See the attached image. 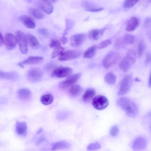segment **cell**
<instances>
[{
    "mask_svg": "<svg viewBox=\"0 0 151 151\" xmlns=\"http://www.w3.org/2000/svg\"><path fill=\"white\" fill-rule=\"evenodd\" d=\"M27 76L28 80L31 82H37L41 79L42 77V73L40 68H34L28 71Z\"/></svg>",
    "mask_w": 151,
    "mask_h": 151,
    "instance_id": "obj_8",
    "label": "cell"
},
{
    "mask_svg": "<svg viewBox=\"0 0 151 151\" xmlns=\"http://www.w3.org/2000/svg\"><path fill=\"white\" fill-rule=\"evenodd\" d=\"M28 44L33 49H37L39 47V43L36 38L33 35L27 33L26 35Z\"/></svg>",
    "mask_w": 151,
    "mask_h": 151,
    "instance_id": "obj_17",
    "label": "cell"
},
{
    "mask_svg": "<svg viewBox=\"0 0 151 151\" xmlns=\"http://www.w3.org/2000/svg\"><path fill=\"white\" fill-rule=\"evenodd\" d=\"M53 100V96L50 93L44 95L42 96L40 98V101L42 103L46 105L51 104Z\"/></svg>",
    "mask_w": 151,
    "mask_h": 151,
    "instance_id": "obj_26",
    "label": "cell"
},
{
    "mask_svg": "<svg viewBox=\"0 0 151 151\" xmlns=\"http://www.w3.org/2000/svg\"><path fill=\"white\" fill-rule=\"evenodd\" d=\"M19 20L27 28L33 29L36 26V24L30 17L26 15H22L19 17Z\"/></svg>",
    "mask_w": 151,
    "mask_h": 151,
    "instance_id": "obj_14",
    "label": "cell"
},
{
    "mask_svg": "<svg viewBox=\"0 0 151 151\" xmlns=\"http://www.w3.org/2000/svg\"><path fill=\"white\" fill-rule=\"evenodd\" d=\"M145 49V45L143 41L142 40L138 44L137 48V53L139 57L141 56Z\"/></svg>",
    "mask_w": 151,
    "mask_h": 151,
    "instance_id": "obj_33",
    "label": "cell"
},
{
    "mask_svg": "<svg viewBox=\"0 0 151 151\" xmlns=\"http://www.w3.org/2000/svg\"><path fill=\"white\" fill-rule=\"evenodd\" d=\"M132 81V76L131 75H127L124 76L122 81L117 95L121 96L127 93L131 87Z\"/></svg>",
    "mask_w": 151,
    "mask_h": 151,
    "instance_id": "obj_4",
    "label": "cell"
},
{
    "mask_svg": "<svg viewBox=\"0 0 151 151\" xmlns=\"http://www.w3.org/2000/svg\"><path fill=\"white\" fill-rule=\"evenodd\" d=\"M17 43L15 36L10 33L6 34L4 39V43L7 50H11L14 49L16 46Z\"/></svg>",
    "mask_w": 151,
    "mask_h": 151,
    "instance_id": "obj_12",
    "label": "cell"
},
{
    "mask_svg": "<svg viewBox=\"0 0 151 151\" xmlns=\"http://www.w3.org/2000/svg\"><path fill=\"white\" fill-rule=\"evenodd\" d=\"M101 147L100 144L96 142L89 144L88 146L87 149L89 151L95 150L99 149Z\"/></svg>",
    "mask_w": 151,
    "mask_h": 151,
    "instance_id": "obj_35",
    "label": "cell"
},
{
    "mask_svg": "<svg viewBox=\"0 0 151 151\" xmlns=\"http://www.w3.org/2000/svg\"><path fill=\"white\" fill-rule=\"evenodd\" d=\"M42 131H43L42 128L41 127L38 130L37 132V134H39L41 133V132H42Z\"/></svg>",
    "mask_w": 151,
    "mask_h": 151,
    "instance_id": "obj_48",
    "label": "cell"
},
{
    "mask_svg": "<svg viewBox=\"0 0 151 151\" xmlns=\"http://www.w3.org/2000/svg\"></svg>",
    "mask_w": 151,
    "mask_h": 151,
    "instance_id": "obj_51",
    "label": "cell"
},
{
    "mask_svg": "<svg viewBox=\"0 0 151 151\" xmlns=\"http://www.w3.org/2000/svg\"><path fill=\"white\" fill-rule=\"evenodd\" d=\"M149 86L150 87H151V74L150 76V78L149 81V83H148Z\"/></svg>",
    "mask_w": 151,
    "mask_h": 151,
    "instance_id": "obj_49",
    "label": "cell"
},
{
    "mask_svg": "<svg viewBox=\"0 0 151 151\" xmlns=\"http://www.w3.org/2000/svg\"><path fill=\"white\" fill-rule=\"evenodd\" d=\"M71 147L70 144L65 140H61L57 142L54 143L51 149L52 150H56L60 149H68Z\"/></svg>",
    "mask_w": 151,
    "mask_h": 151,
    "instance_id": "obj_19",
    "label": "cell"
},
{
    "mask_svg": "<svg viewBox=\"0 0 151 151\" xmlns=\"http://www.w3.org/2000/svg\"><path fill=\"white\" fill-rule=\"evenodd\" d=\"M45 139L44 137H42L40 138L37 141V144H40Z\"/></svg>",
    "mask_w": 151,
    "mask_h": 151,
    "instance_id": "obj_45",
    "label": "cell"
},
{
    "mask_svg": "<svg viewBox=\"0 0 151 151\" xmlns=\"http://www.w3.org/2000/svg\"><path fill=\"white\" fill-rule=\"evenodd\" d=\"M95 91L93 88H89L87 89L83 96V100L85 102L89 101L94 96Z\"/></svg>",
    "mask_w": 151,
    "mask_h": 151,
    "instance_id": "obj_25",
    "label": "cell"
},
{
    "mask_svg": "<svg viewBox=\"0 0 151 151\" xmlns=\"http://www.w3.org/2000/svg\"><path fill=\"white\" fill-rule=\"evenodd\" d=\"M38 31L40 34L44 36H47L49 34L48 30L44 28H39Z\"/></svg>",
    "mask_w": 151,
    "mask_h": 151,
    "instance_id": "obj_38",
    "label": "cell"
},
{
    "mask_svg": "<svg viewBox=\"0 0 151 151\" xmlns=\"http://www.w3.org/2000/svg\"><path fill=\"white\" fill-rule=\"evenodd\" d=\"M140 0H125L123 4L124 8L129 9L133 7Z\"/></svg>",
    "mask_w": 151,
    "mask_h": 151,
    "instance_id": "obj_32",
    "label": "cell"
},
{
    "mask_svg": "<svg viewBox=\"0 0 151 151\" xmlns=\"http://www.w3.org/2000/svg\"><path fill=\"white\" fill-rule=\"evenodd\" d=\"M24 65L22 62L18 63V65L22 68H24Z\"/></svg>",
    "mask_w": 151,
    "mask_h": 151,
    "instance_id": "obj_47",
    "label": "cell"
},
{
    "mask_svg": "<svg viewBox=\"0 0 151 151\" xmlns=\"http://www.w3.org/2000/svg\"><path fill=\"white\" fill-rule=\"evenodd\" d=\"M27 124L25 122H16L15 130L18 134L22 136L25 135L27 133Z\"/></svg>",
    "mask_w": 151,
    "mask_h": 151,
    "instance_id": "obj_16",
    "label": "cell"
},
{
    "mask_svg": "<svg viewBox=\"0 0 151 151\" xmlns=\"http://www.w3.org/2000/svg\"><path fill=\"white\" fill-rule=\"evenodd\" d=\"M60 40L61 43L63 45H65L68 42L67 38L65 35L61 37L60 38Z\"/></svg>",
    "mask_w": 151,
    "mask_h": 151,
    "instance_id": "obj_41",
    "label": "cell"
},
{
    "mask_svg": "<svg viewBox=\"0 0 151 151\" xmlns=\"http://www.w3.org/2000/svg\"><path fill=\"white\" fill-rule=\"evenodd\" d=\"M72 69L68 67L61 66L54 69L51 74L52 77L62 78L68 76L72 73Z\"/></svg>",
    "mask_w": 151,
    "mask_h": 151,
    "instance_id": "obj_9",
    "label": "cell"
},
{
    "mask_svg": "<svg viewBox=\"0 0 151 151\" xmlns=\"http://www.w3.org/2000/svg\"><path fill=\"white\" fill-rule=\"evenodd\" d=\"M29 11L32 15L38 19H41L44 18V16L43 14L36 9L30 8L29 9Z\"/></svg>",
    "mask_w": 151,
    "mask_h": 151,
    "instance_id": "obj_29",
    "label": "cell"
},
{
    "mask_svg": "<svg viewBox=\"0 0 151 151\" xmlns=\"http://www.w3.org/2000/svg\"><path fill=\"white\" fill-rule=\"evenodd\" d=\"M17 43L21 52L23 54L27 53L28 51L27 42L25 35L20 30H17L15 33Z\"/></svg>",
    "mask_w": 151,
    "mask_h": 151,
    "instance_id": "obj_5",
    "label": "cell"
},
{
    "mask_svg": "<svg viewBox=\"0 0 151 151\" xmlns=\"http://www.w3.org/2000/svg\"><path fill=\"white\" fill-rule=\"evenodd\" d=\"M92 104L95 109L98 110H102L108 106L109 101L105 96L99 95L94 97L92 100Z\"/></svg>",
    "mask_w": 151,
    "mask_h": 151,
    "instance_id": "obj_6",
    "label": "cell"
},
{
    "mask_svg": "<svg viewBox=\"0 0 151 151\" xmlns=\"http://www.w3.org/2000/svg\"><path fill=\"white\" fill-rule=\"evenodd\" d=\"M117 105L125 111L127 115L129 117L134 118L137 115L138 107L136 104L130 99L124 97L118 99L117 101Z\"/></svg>",
    "mask_w": 151,
    "mask_h": 151,
    "instance_id": "obj_1",
    "label": "cell"
},
{
    "mask_svg": "<svg viewBox=\"0 0 151 151\" xmlns=\"http://www.w3.org/2000/svg\"><path fill=\"white\" fill-rule=\"evenodd\" d=\"M119 53L115 51H111L107 54L103 58L102 63L104 67L108 69L115 64L119 59Z\"/></svg>",
    "mask_w": 151,
    "mask_h": 151,
    "instance_id": "obj_3",
    "label": "cell"
},
{
    "mask_svg": "<svg viewBox=\"0 0 151 151\" xmlns=\"http://www.w3.org/2000/svg\"><path fill=\"white\" fill-rule=\"evenodd\" d=\"M71 22L68 20H67L66 21V28L64 32L63 35H66L69 29L72 27L73 26L72 22L71 24H70Z\"/></svg>",
    "mask_w": 151,
    "mask_h": 151,
    "instance_id": "obj_39",
    "label": "cell"
},
{
    "mask_svg": "<svg viewBox=\"0 0 151 151\" xmlns=\"http://www.w3.org/2000/svg\"><path fill=\"white\" fill-rule=\"evenodd\" d=\"M105 81L109 85H113L114 84L116 81V77L112 73L109 72L107 73L104 77Z\"/></svg>",
    "mask_w": 151,
    "mask_h": 151,
    "instance_id": "obj_23",
    "label": "cell"
},
{
    "mask_svg": "<svg viewBox=\"0 0 151 151\" xmlns=\"http://www.w3.org/2000/svg\"><path fill=\"white\" fill-rule=\"evenodd\" d=\"M43 60L42 57L30 56L24 60L22 63L24 64L35 65L40 63Z\"/></svg>",
    "mask_w": 151,
    "mask_h": 151,
    "instance_id": "obj_18",
    "label": "cell"
},
{
    "mask_svg": "<svg viewBox=\"0 0 151 151\" xmlns=\"http://www.w3.org/2000/svg\"><path fill=\"white\" fill-rule=\"evenodd\" d=\"M139 25L138 19L135 17H132L128 21L125 27L126 30L131 32L135 29Z\"/></svg>",
    "mask_w": 151,
    "mask_h": 151,
    "instance_id": "obj_15",
    "label": "cell"
},
{
    "mask_svg": "<svg viewBox=\"0 0 151 151\" xmlns=\"http://www.w3.org/2000/svg\"><path fill=\"white\" fill-rule=\"evenodd\" d=\"M135 81H137V82H139V81H140V80L138 78H135Z\"/></svg>",
    "mask_w": 151,
    "mask_h": 151,
    "instance_id": "obj_50",
    "label": "cell"
},
{
    "mask_svg": "<svg viewBox=\"0 0 151 151\" xmlns=\"http://www.w3.org/2000/svg\"><path fill=\"white\" fill-rule=\"evenodd\" d=\"M45 1L50 3H54L56 2L58 0H43Z\"/></svg>",
    "mask_w": 151,
    "mask_h": 151,
    "instance_id": "obj_46",
    "label": "cell"
},
{
    "mask_svg": "<svg viewBox=\"0 0 151 151\" xmlns=\"http://www.w3.org/2000/svg\"><path fill=\"white\" fill-rule=\"evenodd\" d=\"M151 62V54L150 53H148L147 54L146 60H145V63L146 64H147Z\"/></svg>",
    "mask_w": 151,
    "mask_h": 151,
    "instance_id": "obj_42",
    "label": "cell"
},
{
    "mask_svg": "<svg viewBox=\"0 0 151 151\" xmlns=\"http://www.w3.org/2000/svg\"><path fill=\"white\" fill-rule=\"evenodd\" d=\"M82 52L78 50H70L64 52L60 56L58 60L60 61H65L77 58L81 56Z\"/></svg>",
    "mask_w": 151,
    "mask_h": 151,
    "instance_id": "obj_7",
    "label": "cell"
},
{
    "mask_svg": "<svg viewBox=\"0 0 151 151\" xmlns=\"http://www.w3.org/2000/svg\"><path fill=\"white\" fill-rule=\"evenodd\" d=\"M18 77V74L15 72H4L0 71V77L1 78L4 79L14 80Z\"/></svg>",
    "mask_w": 151,
    "mask_h": 151,
    "instance_id": "obj_20",
    "label": "cell"
},
{
    "mask_svg": "<svg viewBox=\"0 0 151 151\" xmlns=\"http://www.w3.org/2000/svg\"><path fill=\"white\" fill-rule=\"evenodd\" d=\"M104 9V8H93L91 9H86L87 11L91 12H97L101 11Z\"/></svg>",
    "mask_w": 151,
    "mask_h": 151,
    "instance_id": "obj_40",
    "label": "cell"
},
{
    "mask_svg": "<svg viewBox=\"0 0 151 151\" xmlns=\"http://www.w3.org/2000/svg\"><path fill=\"white\" fill-rule=\"evenodd\" d=\"M81 76L80 73L70 75L64 81L60 82L59 87L61 89H65L70 86H72L76 83Z\"/></svg>",
    "mask_w": 151,
    "mask_h": 151,
    "instance_id": "obj_10",
    "label": "cell"
},
{
    "mask_svg": "<svg viewBox=\"0 0 151 151\" xmlns=\"http://www.w3.org/2000/svg\"><path fill=\"white\" fill-rule=\"evenodd\" d=\"M40 6L42 10L47 14H51L53 12V7L51 3L43 0L40 2Z\"/></svg>",
    "mask_w": 151,
    "mask_h": 151,
    "instance_id": "obj_21",
    "label": "cell"
},
{
    "mask_svg": "<svg viewBox=\"0 0 151 151\" xmlns=\"http://www.w3.org/2000/svg\"><path fill=\"white\" fill-rule=\"evenodd\" d=\"M0 46H1L4 43V40L3 35L1 33H0Z\"/></svg>",
    "mask_w": 151,
    "mask_h": 151,
    "instance_id": "obj_43",
    "label": "cell"
},
{
    "mask_svg": "<svg viewBox=\"0 0 151 151\" xmlns=\"http://www.w3.org/2000/svg\"><path fill=\"white\" fill-rule=\"evenodd\" d=\"M122 40L125 44H132L135 41L134 36L130 34H126L124 35Z\"/></svg>",
    "mask_w": 151,
    "mask_h": 151,
    "instance_id": "obj_30",
    "label": "cell"
},
{
    "mask_svg": "<svg viewBox=\"0 0 151 151\" xmlns=\"http://www.w3.org/2000/svg\"><path fill=\"white\" fill-rule=\"evenodd\" d=\"M19 96L23 99H27L30 98L31 93L30 91L26 88H22L19 89L18 91Z\"/></svg>",
    "mask_w": 151,
    "mask_h": 151,
    "instance_id": "obj_24",
    "label": "cell"
},
{
    "mask_svg": "<svg viewBox=\"0 0 151 151\" xmlns=\"http://www.w3.org/2000/svg\"><path fill=\"white\" fill-rule=\"evenodd\" d=\"M86 35L84 33H79L72 35L70 39V44L73 47L80 46L86 40Z\"/></svg>",
    "mask_w": 151,
    "mask_h": 151,
    "instance_id": "obj_11",
    "label": "cell"
},
{
    "mask_svg": "<svg viewBox=\"0 0 151 151\" xmlns=\"http://www.w3.org/2000/svg\"><path fill=\"white\" fill-rule=\"evenodd\" d=\"M82 91L81 86L78 84L72 85L69 89L70 93L73 96H77L79 95Z\"/></svg>",
    "mask_w": 151,
    "mask_h": 151,
    "instance_id": "obj_27",
    "label": "cell"
},
{
    "mask_svg": "<svg viewBox=\"0 0 151 151\" xmlns=\"http://www.w3.org/2000/svg\"><path fill=\"white\" fill-rule=\"evenodd\" d=\"M64 51V48L61 46L54 48L52 52L51 58H54L60 55Z\"/></svg>",
    "mask_w": 151,
    "mask_h": 151,
    "instance_id": "obj_31",
    "label": "cell"
},
{
    "mask_svg": "<svg viewBox=\"0 0 151 151\" xmlns=\"http://www.w3.org/2000/svg\"><path fill=\"white\" fill-rule=\"evenodd\" d=\"M112 43L111 39H109L103 40L100 42L99 44L98 48L101 49L105 48L111 45Z\"/></svg>",
    "mask_w": 151,
    "mask_h": 151,
    "instance_id": "obj_34",
    "label": "cell"
},
{
    "mask_svg": "<svg viewBox=\"0 0 151 151\" xmlns=\"http://www.w3.org/2000/svg\"><path fill=\"white\" fill-rule=\"evenodd\" d=\"M101 36L100 30L98 29H93L88 34L89 38L92 40H98Z\"/></svg>",
    "mask_w": 151,
    "mask_h": 151,
    "instance_id": "obj_28",
    "label": "cell"
},
{
    "mask_svg": "<svg viewBox=\"0 0 151 151\" xmlns=\"http://www.w3.org/2000/svg\"><path fill=\"white\" fill-rule=\"evenodd\" d=\"M61 46V43L58 40H52L50 41L49 46L51 48H55Z\"/></svg>",
    "mask_w": 151,
    "mask_h": 151,
    "instance_id": "obj_36",
    "label": "cell"
},
{
    "mask_svg": "<svg viewBox=\"0 0 151 151\" xmlns=\"http://www.w3.org/2000/svg\"><path fill=\"white\" fill-rule=\"evenodd\" d=\"M97 49L96 45H93L89 47L84 52L83 56L86 58H91L95 55Z\"/></svg>",
    "mask_w": 151,
    "mask_h": 151,
    "instance_id": "obj_22",
    "label": "cell"
},
{
    "mask_svg": "<svg viewBox=\"0 0 151 151\" xmlns=\"http://www.w3.org/2000/svg\"><path fill=\"white\" fill-rule=\"evenodd\" d=\"M147 146L145 139L142 137L137 138L132 145L133 149L135 150H140L145 149Z\"/></svg>",
    "mask_w": 151,
    "mask_h": 151,
    "instance_id": "obj_13",
    "label": "cell"
},
{
    "mask_svg": "<svg viewBox=\"0 0 151 151\" xmlns=\"http://www.w3.org/2000/svg\"><path fill=\"white\" fill-rule=\"evenodd\" d=\"M137 56L132 53H127L126 56L120 62L119 67L124 72L127 71L136 62Z\"/></svg>",
    "mask_w": 151,
    "mask_h": 151,
    "instance_id": "obj_2",
    "label": "cell"
},
{
    "mask_svg": "<svg viewBox=\"0 0 151 151\" xmlns=\"http://www.w3.org/2000/svg\"><path fill=\"white\" fill-rule=\"evenodd\" d=\"M107 29V27H104V28H102L101 29H100L99 30L101 36H102L103 35L105 31Z\"/></svg>",
    "mask_w": 151,
    "mask_h": 151,
    "instance_id": "obj_44",
    "label": "cell"
},
{
    "mask_svg": "<svg viewBox=\"0 0 151 151\" xmlns=\"http://www.w3.org/2000/svg\"><path fill=\"white\" fill-rule=\"evenodd\" d=\"M119 129L118 127L116 125L112 126L110 130V135L113 137L116 136L118 134Z\"/></svg>",
    "mask_w": 151,
    "mask_h": 151,
    "instance_id": "obj_37",
    "label": "cell"
}]
</instances>
